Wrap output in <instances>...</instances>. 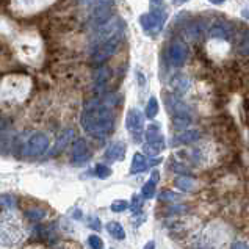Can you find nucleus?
I'll use <instances>...</instances> for the list:
<instances>
[{"mask_svg": "<svg viewBox=\"0 0 249 249\" xmlns=\"http://www.w3.org/2000/svg\"><path fill=\"white\" fill-rule=\"evenodd\" d=\"M119 104V96L105 92L92 97L85 104L82 111V127L88 135L99 140L107 138L115 129V108Z\"/></svg>", "mask_w": 249, "mask_h": 249, "instance_id": "obj_1", "label": "nucleus"}, {"mask_svg": "<svg viewBox=\"0 0 249 249\" xmlns=\"http://www.w3.org/2000/svg\"><path fill=\"white\" fill-rule=\"evenodd\" d=\"M168 111L171 113V121H173L174 129L177 130H185L191 124V110L190 107L182 102L179 96H165Z\"/></svg>", "mask_w": 249, "mask_h": 249, "instance_id": "obj_2", "label": "nucleus"}, {"mask_svg": "<svg viewBox=\"0 0 249 249\" xmlns=\"http://www.w3.org/2000/svg\"><path fill=\"white\" fill-rule=\"evenodd\" d=\"M121 38H123V33H119V35H116V36H113V38L107 39L104 42H99V44L92 46L91 47V61L101 65V63L107 61L110 56L115 55L119 44H121Z\"/></svg>", "mask_w": 249, "mask_h": 249, "instance_id": "obj_3", "label": "nucleus"}, {"mask_svg": "<svg viewBox=\"0 0 249 249\" xmlns=\"http://www.w3.org/2000/svg\"><path fill=\"white\" fill-rule=\"evenodd\" d=\"M144 138L146 143L143 144V151L149 157H155V155H159L165 149V137H163V133L160 130V125L157 124L147 125Z\"/></svg>", "mask_w": 249, "mask_h": 249, "instance_id": "obj_4", "label": "nucleus"}, {"mask_svg": "<svg viewBox=\"0 0 249 249\" xmlns=\"http://www.w3.org/2000/svg\"><path fill=\"white\" fill-rule=\"evenodd\" d=\"M166 19H168L166 11L163 8H160V10H152L151 13L141 14L140 24L147 35H157L161 32V28H163V25H165Z\"/></svg>", "mask_w": 249, "mask_h": 249, "instance_id": "obj_5", "label": "nucleus"}, {"mask_svg": "<svg viewBox=\"0 0 249 249\" xmlns=\"http://www.w3.org/2000/svg\"><path fill=\"white\" fill-rule=\"evenodd\" d=\"M22 229L13 218L0 219V241L3 245H16L22 240Z\"/></svg>", "mask_w": 249, "mask_h": 249, "instance_id": "obj_6", "label": "nucleus"}, {"mask_svg": "<svg viewBox=\"0 0 249 249\" xmlns=\"http://www.w3.org/2000/svg\"><path fill=\"white\" fill-rule=\"evenodd\" d=\"M49 143H51V140H49V137L46 133L35 132L32 137L25 141V144L22 146V154L27 155V157L41 155L49 149Z\"/></svg>", "mask_w": 249, "mask_h": 249, "instance_id": "obj_7", "label": "nucleus"}, {"mask_svg": "<svg viewBox=\"0 0 249 249\" xmlns=\"http://www.w3.org/2000/svg\"><path fill=\"white\" fill-rule=\"evenodd\" d=\"M125 127L135 138H140L144 129V115L138 108H130L125 116Z\"/></svg>", "mask_w": 249, "mask_h": 249, "instance_id": "obj_8", "label": "nucleus"}, {"mask_svg": "<svg viewBox=\"0 0 249 249\" xmlns=\"http://www.w3.org/2000/svg\"><path fill=\"white\" fill-rule=\"evenodd\" d=\"M168 56H169V63L176 68H180L185 65V61L188 58V47L180 41H176L171 44L169 51H168Z\"/></svg>", "mask_w": 249, "mask_h": 249, "instance_id": "obj_9", "label": "nucleus"}, {"mask_svg": "<svg viewBox=\"0 0 249 249\" xmlns=\"http://www.w3.org/2000/svg\"><path fill=\"white\" fill-rule=\"evenodd\" d=\"M89 159H91V152H89L88 143L83 138L75 140L74 146H72V160H71L72 165L80 166L83 163H87Z\"/></svg>", "mask_w": 249, "mask_h": 249, "instance_id": "obj_10", "label": "nucleus"}, {"mask_svg": "<svg viewBox=\"0 0 249 249\" xmlns=\"http://www.w3.org/2000/svg\"><path fill=\"white\" fill-rule=\"evenodd\" d=\"M161 161V159L159 160H149L146 159L143 154L137 152L133 155V160H132V166H130V173L132 174H140V173H144V171L149 168V166H155L159 165Z\"/></svg>", "mask_w": 249, "mask_h": 249, "instance_id": "obj_11", "label": "nucleus"}, {"mask_svg": "<svg viewBox=\"0 0 249 249\" xmlns=\"http://www.w3.org/2000/svg\"><path fill=\"white\" fill-rule=\"evenodd\" d=\"M201 133L197 130H182L180 133H177L176 137L171 141V146H185V144H191L195 141L199 140Z\"/></svg>", "mask_w": 249, "mask_h": 249, "instance_id": "obj_12", "label": "nucleus"}, {"mask_svg": "<svg viewBox=\"0 0 249 249\" xmlns=\"http://www.w3.org/2000/svg\"><path fill=\"white\" fill-rule=\"evenodd\" d=\"M124 157H125V144L121 143V141H116V143L108 146L105 152V159L111 161H121L124 160Z\"/></svg>", "mask_w": 249, "mask_h": 249, "instance_id": "obj_13", "label": "nucleus"}, {"mask_svg": "<svg viewBox=\"0 0 249 249\" xmlns=\"http://www.w3.org/2000/svg\"><path fill=\"white\" fill-rule=\"evenodd\" d=\"M110 77H111L110 68H107V66H101V68H99L96 72H94V80H92V82H94L96 91H102L105 88V85L108 83Z\"/></svg>", "mask_w": 249, "mask_h": 249, "instance_id": "obj_14", "label": "nucleus"}, {"mask_svg": "<svg viewBox=\"0 0 249 249\" xmlns=\"http://www.w3.org/2000/svg\"><path fill=\"white\" fill-rule=\"evenodd\" d=\"M159 180H160V173L155 169L154 173L151 174V180L146 182L143 185V188H141V196H143L144 199H152L154 195H155V187H157Z\"/></svg>", "mask_w": 249, "mask_h": 249, "instance_id": "obj_15", "label": "nucleus"}, {"mask_svg": "<svg viewBox=\"0 0 249 249\" xmlns=\"http://www.w3.org/2000/svg\"><path fill=\"white\" fill-rule=\"evenodd\" d=\"M74 137H75V133H74L72 129H69V130H66V132H63V133L60 135V138L56 140L55 151H65V149L69 146L71 140H74Z\"/></svg>", "mask_w": 249, "mask_h": 249, "instance_id": "obj_16", "label": "nucleus"}, {"mask_svg": "<svg viewBox=\"0 0 249 249\" xmlns=\"http://www.w3.org/2000/svg\"><path fill=\"white\" fill-rule=\"evenodd\" d=\"M174 185L182 191H193V188L196 187V182L188 177V174H182L180 177H177Z\"/></svg>", "mask_w": 249, "mask_h": 249, "instance_id": "obj_17", "label": "nucleus"}, {"mask_svg": "<svg viewBox=\"0 0 249 249\" xmlns=\"http://www.w3.org/2000/svg\"><path fill=\"white\" fill-rule=\"evenodd\" d=\"M105 229H107V232H108L113 238H116V240H124L125 238L124 227L121 226L119 223H116V221H110L108 224H107Z\"/></svg>", "mask_w": 249, "mask_h": 249, "instance_id": "obj_18", "label": "nucleus"}, {"mask_svg": "<svg viewBox=\"0 0 249 249\" xmlns=\"http://www.w3.org/2000/svg\"><path fill=\"white\" fill-rule=\"evenodd\" d=\"M229 35H231L229 27L224 25V24L213 25L212 30H210V36L212 38H216V39H227V38H229Z\"/></svg>", "mask_w": 249, "mask_h": 249, "instance_id": "obj_19", "label": "nucleus"}, {"mask_svg": "<svg viewBox=\"0 0 249 249\" xmlns=\"http://www.w3.org/2000/svg\"><path fill=\"white\" fill-rule=\"evenodd\" d=\"M173 88L177 91V94H183L190 88V80L185 79L183 75H176L173 80Z\"/></svg>", "mask_w": 249, "mask_h": 249, "instance_id": "obj_20", "label": "nucleus"}, {"mask_svg": "<svg viewBox=\"0 0 249 249\" xmlns=\"http://www.w3.org/2000/svg\"><path fill=\"white\" fill-rule=\"evenodd\" d=\"M144 115H146V118H149V119H154L155 116L159 115V101L155 99L154 96L149 99V102H147V105H146V111H144Z\"/></svg>", "mask_w": 249, "mask_h": 249, "instance_id": "obj_21", "label": "nucleus"}, {"mask_svg": "<svg viewBox=\"0 0 249 249\" xmlns=\"http://www.w3.org/2000/svg\"><path fill=\"white\" fill-rule=\"evenodd\" d=\"M159 199L161 202H179L183 199V195L174 193V191H171V190H165L163 193L159 195Z\"/></svg>", "mask_w": 249, "mask_h": 249, "instance_id": "obj_22", "label": "nucleus"}, {"mask_svg": "<svg viewBox=\"0 0 249 249\" xmlns=\"http://www.w3.org/2000/svg\"><path fill=\"white\" fill-rule=\"evenodd\" d=\"M141 207H143V199H141V196L135 195L132 197V204H130V210L133 215H141Z\"/></svg>", "mask_w": 249, "mask_h": 249, "instance_id": "obj_23", "label": "nucleus"}, {"mask_svg": "<svg viewBox=\"0 0 249 249\" xmlns=\"http://www.w3.org/2000/svg\"><path fill=\"white\" fill-rule=\"evenodd\" d=\"M25 215L28 219H32V221H41V219L46 216V213L41 209H30V210H27Z\"/></svg>", "mask_w": 249, "mask_h": 249, "instance_id": "obj_24", "label": "nucleus"}, {"mask_svg": "<svg viewBox=\"0 0 249 249\" xmlns=\"http://www.w3.org/2000/svg\"><path fill=\"white\" fill-rule=\"evenodd\" d=\"M96 176L99 179H108L111 176V168H108L107 165H97L96 166Z\"/></svg>", "mask_w": 249, "mask_h": 249, "instance_id": "obj_25", "label": "nucleus"}, {"mask_svg": "<svg viewBox=\"0 0 249 249\" xmlns=\"http://www.w3.org/2000/svg\"><path fill=\"white\" fill-rule=\"evenodd\" d=\"M238 52L243 55H249V30H246L243 35V39H241L238 46Z\"/></svg>", "mask_w": 249, "mask_h": 249, "instance_id": "obj_26", "label": "nucleus"}, {"mask_svg": "<svg viewBox=\"0 0 249 249\" xmlns=\"http://www.w3.org/2000/svg\"><path fill=\"white\" fill-rule=\"evenodd\" d=\"M171 169L174 171V173H179V174H191V169L187 168L183 165V163H179V161H171Z\"/></svg>", "mask_w": 249, "mask_h": 249, "instance_id": "obj_27", "label": "nucleus"}, {"mask_svg": "<svg viewBox=\"0 0 249 249\" xmlns=\"http://www.w3.org/2000/svg\"><path fill=\"white\" fill-rule=\"evenodd\" d=\"M88 245L92 249H102L104 248V241L101 240V237H97V235H89L88 237Z\"/></svg>", "mask_w": 249, "mask_h": 249, "instance_id": "obj_28", "label": "nucleus"}, {"mask_svg": "<svg viewBox=\"0 0 249 249\" xmlns=\"http://www.w3.org/2000/svg\"><path fill=\"white\" fill-rule=\"evenodd\" d=\"M127 207H129V204H127V201H115L111 204V212H115V213H121V212H124L127 210Z\"/></svg>", "mask_w": 249, "mask_h": 249, "instance_id": "obj_29", "label": "nucleus"}, {"mask_svg": "<svg viewBox=\"0 0 249 249\" xmlns=\"http://www.w3.org/2000/svg\"><path fill=\"white\" fill-rule=\"evenodd\" d=\"M199 33H201V27L199 25H190L188 28H187V35H188V38L190 39H196L197 36H199Z\"/></svg>", "mask_w": 249, "mask_h": 249, "instance_id": "obj_30", "label": "nucleus"}, {"mask_svg": "<svg viewBox=\"0 0 249 249\" xmlns=\"http://www.w3.org/2000/svg\"><path fill=\"white\" fill-rule=\"evenodd\" d=\"M89 227H91V229H94V231H99V229H101V221H99V218L91 216V218H89Z\"/></svg>", "mask_w": 249, "mask_h": 249, "instance_id": "obj_31", "label": "nucleus"}, {"mask_svg": "<svg viewBox=\"0 0 249 249\" xmlns=\"http://www.w3.org/2000/svg\"><path fill=\"white\" fill-rule=\"evenodd\" d=\"M0 201H2L3 205H6V207H13L14 205V199L11 196H3V197H0Z\"/></svg>", "mask_w": 249, "mask_h": 249, "instance_id": "obj_32", "label": "nucleus"}, {"mask_svg": "<svg viewBox=\"0 0 249 249\" xmlns=\"http://www.w3.org/2000/svg\"><path fill=\"white\" fill-rule=\"evenodd\" d=\"M163 2H165V0H151V8L152 10H160V8H163Z\"/></svg>", "mask_w": 249, "mask_h": 249, "instance_id": "obj_33", "label": "nucleus"}, {"mask_svg": "<svg viewBox=\"0 0 249 249\" xmlns=\"http://www.w3.org/2000/svg\"><path fill=\"white\" fill-rule=\"evenodd\" d=\"M232 248H248V245H246V243H240V241H237V243H233V245H232Z\"/></svg>", "mask_w": 249, "mask_h": 249, "instance_id": "obj_34", "label": "nucleus"}, {"mask_svg": "<svg viewBox=\"0 0 249 249\" xmlns=\"http://www.w3.org/2000/svg\"><path fill=\"white\" fill-rule=\"evenodd\" d=\"M241 16H243L245 19H248V20H249V8H246V10L241 11Z\"/></svg>", "mask_w": 249, "mask_h": 249, "instance_id": "obj_35", "label": "nucleus"}, {"mask_svg": "<svg viewBox=\"0 0 249 249\" xmlns=\"http://www.w3.org/2000/svg\"><path fill=\"white\" fill-rule=\"evenodd\" d=\"M210 3H213V5H221V3H224L226 0H209Z\"/></svg>", "mask_w": 249, "mask_h": 249, "instance_id": "obj_36", "label": "nucleus"}, {"mask_svg": "<svg viewBox=\"0 0 249 249\" xmlns=\"http://www.w3.org/2000/svg\"><path fill=\"white\" fill-rule=\"evenodd\" d=\"M74 218H75V219H82V212H80V210H75V212H74Z\"/></svg>", "mask_w": 249, "mask_h": 249, "instance_id": "obj_37", "label": "nucleus"}, {"mask_svg": "<svg viewBox=\"0 0 249 249\" xmlns=\"http://www.w3.org/2000/svg\"><path fill=\"white\" fill-rule=\"evenodd\" d=\"M187 2H190V0H173L174 5H182V3H187Z\"/></svg>", "mask_w": 249, "mask_h": 249, "instance_id": "obj_38", "label": "nucleus"}, {"mask_svg": "<svg viewBox=\"0 0 249 249\" xmlns=\"http://www.w3.org/2000/svg\"><path fill=\"white\" fill-rule=\"evenodd\" d=\"M146 249H152V248H155V243H154V241H149V243L144 246Z\"/></svg>", "mask_w": 249, "mask_h": 249, "instance_id": "obj_39", "label": "nucleus"}, {"mask_svg": "<svg viewBox=\"0 0 249 249\" xmlns=\"http://www.w3.org/2000/svg\"><path fill=\"white\" fill-rule=\"evenodd\" d=\"M2 130H5V121L0 119V132H2Z\"/></svg>", "mask_w": 249, "mask_h": 249, "instance_id": "obj_40", "label": "nucleus"}]
</instances>
